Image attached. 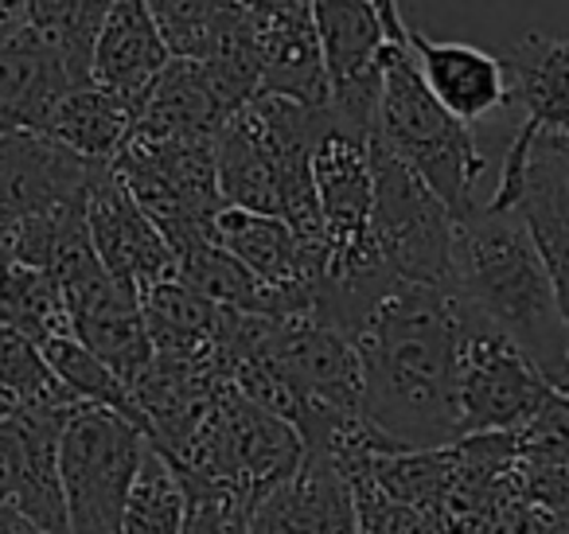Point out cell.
Instances as JSON below:
<instances>
[{"mask_svg": "<svg viewBox=\"0 0 569 534\" xmlns=\"http://www.w3.org/2000/svg\"><path fill=\"white\" fill-rule=\"evenodd\" d=\"M460 328L465 300L457 293L398 281L351 336L363 414L395 448L460 441Z\"/></svg>", "mask_w": 569, "mask_h": 534, "instance_id": "1", "label": "cell"}, {"mask_svg": "<svg viewBox=\"0 0 569 534\" xmlns=\"http://www.w3.org/2000/svg\"><path fill=\"white\" fill-rule=\"evenodd\" d=\"M452 293L519 344L550 383L558 378L569 328L550 269L519 215L480 204L452 222Z\"/></svg>", "mask_w": 569, "mask_h": 534, "instance_id": "2", "label": "cell"}, {"mask_svg": "<svg viewBox=\"0 0 569 534\" xmlns=\"http://www.w3.org/2000/svg\"><path fill=\"white\" fill-rule=\"evenodd\" d=\"M375 137L421 176L445 204L452 222L480 207L476 184L483 176V152L476 149L472 126L457 121L421 82L410 43H390L382 51V98Z\"/></svg>", "mask_w": 569, "mask_h": 534, "instance_id": "3", "label": "cell"}, {"mask_svg": "<svg viewBox=\"0 0 569 534\" xmlns=\"http://www.w3.org/2000/svg\"><path fill=\"white\" fill-rule=\"evenodd\" d=\"M183 484H211L258 507L305 461L301 433L222 383L191 429L188 445L164 456Z\"/></svg>", "mask_w": 569, "mask_h": 534, "instance_id": "4", "label": "cell"}, {"mask_svg": "<svg viewBox=\"0 0 569 534\" xmlns=\"http://www.w3.org/2000/svg\"><path fill=\"white\" fill-rule=\"evenodd\" d=\"M144 433L113 409L79 402L63 425L59 472H63L67 534H126V500L141 456Z\"/></svg>", "mask_w": 569, "mask_h": 534, "instance_id": "5", "label": "cell"}, {"mask_svg": "<svg viewBox=\"0 0 569 534\" xmlns=\"http://www.w3.org/2000/svg\"><path fill=\"white\" fill-rule=\"evenodd\" d=\"M110 172L137 199V207L157 222L172 254L211 238V222L222 211L214 141H144V137H129V145L118 152Z\"/></svg>", "mask_w": 569, "mask_h": 534, "instance_id": "6", "label": "cell"}, {"mask_svg": "<svg viewBox=\"0 0 569 534\" xmlns=\"http://www.w3.org/2000/svg\"><path fill=\"white\" fill-rule=\"evenodd\" d=\"M371 243L398 281L452 289V215L379 137H371Z\"/></svg>", "mask_w": 569, "mask_h": 534, "instance_id": "7", "label": "cell"}, {"mask_svg": "<svg viewBox=\"0 0 569 534\" xmlns=\"http://www.w3.org/2000/svg\"><path fill=\"white\" fill-rule=\"evenodd\" d=\"M553 394V383L527 359L519 344L465 305L460 328V437L519 433Z\"/></svg>", "mask_w": 569, "mask_h": 534, "instance_id": "8", "label": "cell"}, {"mask_svg": "<svg viewBox=\"0 0 569 534\" xmlns=\"http://www.w3.org/2000/svg\"><path fill=\"white\" fill-rule=\"evenodd\" d=\"M488 204L527 222L569 328V137L515 134L499 165V188Z\"/></svg>", "mask_w": 569, "mask_h": 534, "instance_id": "9", "label": "cell"}, {"mask_svg": "<svg viewBox=\"0 0 569 534\" xmlns=\"http://www.w3.org/2000/svg\"><path fill=\"white\" fill-rule=\"evenodd\" d=\"M87 82V67L43 40L28 20V9L0 20V129L48 134L63 98Z\"/></svg>", "mask_w": 569, "mask_h": 534, "instance_id": "10", "label": "cell"}, {"mask_svg": "<svg viewBox=\"0 0 569 534\" xmlns=\"http://www.w3.org/2000/svg\"><path fill=\"white\" fill-rule=\"evenodd\" d=\"M87 230L106 274L137 297L152 285L176 277V254L168 238L137 207V199L121 188L110 165L98 168L94 184L87 191Z\"/></svg>", "mask_w": 569, "mask_h": 534, "instance_id": "11", "label": "cell"}, {"mask_svg": "<svg viewBox=\"0 0 569 534\" xmlns=\"http://www.w3.org/2000/svg\"><path fill=\"white\" fill-rule=\"evenodd\" d=\"M98 168L43 134L0 129V230L87 199Z\"/></svg>", "mask_w": 569, "mask_h": 534, "instance_id": "12", "label": "cell"}, {"mask_svg": "<svg viewBox=\"0 0 569 534\" xmlns=\"http://www.w3.org/2000/svg\"><path fill=\"white\" fill-rule=\"evenodd\" d=\"M172 63L164 36L144 0H113L90 51V82L141 110L149 90Z\"/></svg>", "mask_w": 569, "mask_h": 534, "instance_id": "13", "label": "cell"}, {"mask_svg": "<svg viewBox=\"0 0 569 534\" xmlns=\"http://www.w3.org/2000/svg\"><path fill=\"white\" fill-rule=\"evenodd\" d=\"M250 534H359L351 479L328 456H305L301 468L253 507Z\"/></svg>", "mask_w": 569, "mask_h": 534, "instance_id": "14", "label": "cell"}, {"mask_svg": "<svg viewBox=\"0 0 569 534\" xmlns=\"http://www.w3.org/2000/svg\"><path fill=\"white\" fill-rule=\"evenodd\" d=\"M410 56L429 95L465 126L507 110V75L491 51L460 40H433L410 28Z\"/></svg>", "mask_w": 569, "mask_h": 534, "instance_id": "15", "label": "cell"}, {"mask_svg": "<svg viewBox=\"0 0 569 534\" xmlns=\"http://www.w3.org/2000/svg\"><path fill=\"white\" fill-rule=\"evenodd\" d=\"M507 106L522 137H569V40L527 32L503 59Z\"/></svg>", "mask_w": 569, "mask_h": 534, "instance_id": "16", "label": "cell"}, {"mask_svg": "<svg viewBox=\"0 0 569 534\" xmlns=\"http://www.w3.org/2000/svg\"><path fill=\"white\" fill-rule=\"evenodd\" d=\"M309 17L332 98L382 87V51L390 48V36L375 0H309Z\"/></svg>", "mask_w": 569, "mask_h": 534, "instance_id": "17", "label": "cell"}, {"mask_svg": "<svg viewBox=\"0 0 569 534\" xmlns=\"http://www.w3.org/2000/svg\"><path fill=\"white\" fill-rule=\"evenodd\" d=\"M234 113L214 90L211 71L199 59H172L157 87L137 110L133 137L144 141H214Z\"/></svg>", "mask_w": 569, "mask_h": 534, "instance_id": "18", "label": "cell"}, {"mask_svg": "<svg viewBox=\"0 0 569 534\" xmlns=\"http://www.w3.org/2000/svg\"><path fill=\"white\" fill-rule=\"evenodd\" d=\"M253 51H258L261 98H289L301 106H328L325 56L312 17H253Z\"/></svg>", "mask_w": 569, "mask_h": 534, "instance_id": "19", "label": "cell"}, {"mask_svg": "<svg viewBox=\"0 0 569 534\" xmlns=\"http://www.w3.org/2000/svg\"><path fill=\"white\" fill-rule=\"evenodd\" d=\"M137 126V110L126 102H118L113 95L98 90L94 82L71 90L63 98V106L51 118L48 134L51 141H59L63 149H71L74 157L90 160V165H113L118 152L129 145Z\"/></svg>", "mask_w": 569, "mask_h": 534, "instance_id": "20", "label": "cell"}, {"mask_svg": "<svg viewBox=\"0 0 569 534\" xmlns=\"http://www.w3.org/2000/svg\"><path fill=\"white\" fill-rule=\"evenodd\" d=\"M172 59H214L246 28L234 0H144Z\"/></svg>", "mask_w": 569, "mask_h": 534, "instance_id": "21", "label": "cell"}, {"mask_svg": "<svg viewBox=\"0 0 569 534\" xmlns=\"http://www.w3.org/2000/svg\"><path fill=\"white\" fill-rule=\"evenodd\" d=\"M371 476L390 500L421 507L441 518L457 479V445L445 448H395L371 456Z\"/></svg>", "mask_w": 569, "mask_h": 534, "instance_id": "22", "label": "cell"}, {"mask_svg": "<svg viewBox=\"0 0 569 534\" xmlns=\"http://www.w3.org/2000/svg\"><path fill=\"white\" fill-rule=\"evenodd\" d=\"M40 352H43V359H48V367L59 375V383H63L74 398L90 402V406L113 409V414L126 417L129 425H137V429L144 433V441H149V422H144L141 406H137L133 390H129L98 355H90L79 339L56 336V339H48V344H40Z\"/></svg>", "mask_w": 569, "mask_h": 534, "instance_id": "23", "label": "cell"}, {"mask_svg": "<svg viewBox=\"0 0 569 534\" xmlns=\"http://www.w3.org/2000/svg\"><path fill=\"white\" fill-rule=\"evenodd\" d=\"M0 394L12 409H71L79 406L71 390L48 367L43 352L24 332L0 324Z\"/></svg>", "mask_w": 569, "mask_h": 534, "instance_id": "24", "label": "cell"}, {"mask_svg": "<svg viewBox=\"0 0 569 534\" xmlns=\"http://www.w3.org/2000/svg\"><path fill=\"white\" fill-rule=\"evenodd\" d=\"M183 523H188V492L172 464L149 445L129 484L126 534H183Z\"/></svg>", "mask_w": 569, "mask_h": 534, "instance_id": "25", "label": "cell"}, {"mask_svg": "<svg viewBox=\"0 0 569 534\" xmlns=\"http://www.w3.org/2000/svg\"><path fill=\"white\" fill-rule=\"evenodd\" d=\"M110 4L113 0H28L24 9L43 40H51L67 59L90 71V51Z\"/></svg>", "mask_w": 569, "mask_h": 534, "instance_id": "26", "label": "cell"}, {"mask_svg": "<svg viewBox=\"0 0 569 534\" xmlns=\"http://www.w3.org/2000/svg\"><path fill=\"white\" fill-rule=\"evenodd\" d=\"M343 476L351 479L356 492V515H359V534H445L441 518L429 515L410 503H398L375 484L371 461H359L351 468H343Z\"/></svg>", "mask_w": 569, "mask_h": 534, "instance_id": "27", "label": "cell"}, {"mask_svg": "<svg viewBox=\"0 0 569 534\" xmlns=\"http://www.w3.org/2000/svg\"><path fill=\"white\" fill-rule=\"evenodd\" d=\"M183 492H188V523H183V534H250L253 507L238 500V495L211 484H183Z\"/></svg>", "mask_w": 569, "mask_h": 534, "instance_id": "28", "label": "cell"}, {"mask_svg": "<svg viewBox=\"0 0 569 534\" xmlns=\"http://www.w3.org/2000/svg\"><path fill=\"white\" fill-rule=\"evenodd\" d=\"M246 17L273 20V17H309V0H234Z\"/></svg>", "mask_w": 569, "mask_h": 534, "instance_id": "29", "label": "cell"}, {"mask_svg": "<svg viewBox=\"0 0 569 534\" xmlns=\"http://www.w3.org/2000/svg\"><path fill=\"white\" fill-rule=\"evenodd\" d=\"M0 534H43V531L28 523L17 507H4V503H0Z\"/></svg>", "mask_w": 569, "mask_h": 534, "instance_id": "30", "label": "cell"}, {"mask_svg": "<svg viewBox=\"0 0 569 534\" xmlns=\"http://www.w3.org/2000/svg\"><path fill=\"white\" fill-rule=\"evenodd\" d=\"M553 386H558L561 394H569V347H566V363H561L558 378H553Z\"/></svg>", "mask_w": 569, "mask_h": 534, "instance_id": "31", "label": "cell"}, {"mask_svg": "<svg viewBox=\"0 0 569 534\" xmlns=\"http://www.w3.org/2000/svg\"><path fill=\"white\" fill-rule=\"evenodd\" d=\"M4 414H12V409H4V406H0V417H4Z\"/></svg>", "mask_w": 569, "mask_h": 534, "instance_id": "32", "label": "cell"}]
</instances>
